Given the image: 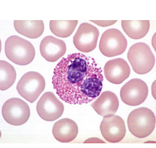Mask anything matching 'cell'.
<instances>
[{"label":"cell","instance_id":"6da1fadb","mask_svg":"<svg viewBox=\"0 0 156 148\" xmlns=\"http://www.w3.org/2000/svg\"><path fill=\"white\" fill-rule=\"evenodd\" d=\"M102 72L93 58L80 53L68 55L54 69L53 88L66 102L87 104L95 99L101 91Z\"/></svg>","mask_w":156,"mask_h":148},{"label":"cell","instance_id":"5bb4252c","mask_svg":"<svg viewBox=\"0 0 156 148\" xmlns=\"http://www.w3.org/2000/svg\"><path fill=\"white\" fill-rule=\"evenodd\" d=\"M119 105L116 95L111 91H106L102 92L91 106L98 114L106 118L114 115Z\"/></svg>","mask_w":156,"mask_h":148},{"label":"cell","instance_id":"ac0fdd59","mask_svg":"<svg viewBox=\"0 0 156 148\" xmlns=\"http://www.w3.org/2000/svg\"><path fill=\"white\" fill-rule=\"evenodd\" d=\"M78 23V20H50L49 27L55 35L64 38L72 34Z\"/></svg>","mask_w":156,"mask_h":148},{"label":"cell","instance_id":"2e32d148","mask_svg":"<svg viewBox=\"0 0 156 148\" xmlns=\"http://www.w3.org/2000/svg\"><path fill=\"white\" fill-rule=\"evenodd\" d=\"M14 25L18 33L31 39L39 37L44 30L42 20H14Z\"/></svg>","mask_w":156,"mask_h":148},{"label":"cell","instance_id":"4fadbf2b","mask_svg":"<svg viewBox=\"0 0 156 148\" xmlns=\"http://www.w3.org/2000/svg\"><path fill=\"white\" fill-rule=\"evenodd\" d=\"M39 49L41 55L46 60L54 62L64 56L67 48L66 44L63 40L48 36L41 41Z\"/></svg>","mask_w":156,"mask_h":148},{"label":"cell","instance_id":"5b68a950","mask_svg":"<svg viewBox=\"0 0 156 148\" xmlns=\"http://www.w3.org/2000/svg\"><path fill=\"white\" fill-rule=\"evenodd\" d=\"M45 86L43 76L37 72L31 71L22 77L17 83L16 89L22 97L32 103L43 91Z\"/></svg>","mask_w":156,"mask_h":148},{"label":"cell","instance_id":"e0dca14e","mask_svg":"<svg viewBox=\"0 0 156 148\" xmlns=\"http://www.w3.org/2000/svg\"><path fill=\"white\" fill-rule=\"evenodd\" d=\"M123 30L130 38L138 39L144 37L150 27L149 20H122Z\"/></svg>","mask_w":156,"mask_h":148},{"label":"cell","instance_id":"8fae6325","mask_svg":"<svg viewBox=\"0 0 156 148\" xmlns=\"http://www.w3.org/2000/svg\"><path fill=\"white\" fill-rule=\"evenodd\" d=\"M100 129L104 138L111 143L121 141L125 137L126 132L124 120L120 116L116 115L103 118Z\"/></svg>","mask_w":156,"mask_h":148},{"label":"cell","instance_id":"d6986e66","mask_svg":"<svg viewBox=\"0 0 156 148\" xmlns=\"http://www.w3.org/2000/svg\"><path fill=\"white\" fill-rule=\"evenodd\" d=\"M0 89L6 90L14 83L16 79V71L11 64L4 60L0 61Z\"/></svg>","mask_w":156,"mask_h":148},{"label":"cell","instance_id":"ba28073f","mask_svg":"<svg viewBox=\"0 0 156 148\" xmlns=\"http://www.w3.org/2000/svg\"><path fill=\"white\" fill-rule=\"evenodd\" d=\"M148 93V88L145 82L141 79L135 78L130 80L122 86L120 96L125 104L136 106L145 101Z\"/></svg>","mask_w":156,"mask_h":148},{"label":"cell","instance_id":"52a82bcc","mask_svg":"<svg viewBox=\"0 0 156 148\" xmlns=\"http://www.w3.org/2000/svg\"><path fill=\"white\" fill-rule=\"evenodd\" d=\"M2 112L7 122L15 126L25 123L29 119L30 114L27 104L17 98H12L7 100L2 106Z\"/></svg>","mask_w":156,"mask_h":148},{"label":"cell","instance_id":"277c9868","mask_svg":"<svg viewBox=\"0 0 156 148\" xmlns=\"http://www.w3.org/2000/svg\"><path fill=\"white\" fill-rule=\"evenodd\" d=\"M127 58L133 71L139 74L150 72L155 63V57L150 47L142 42L132 46L128 52Z\"/></svg>","mask_w":156,"mask_h":148},{"label":"cell","instance_id":"9a60e30c","mask_svg":"<svg viewBox=\"0 0 156 148\" xmlns=\"http://www.w3.org/2000/svg\"><path fill=\"white\" fill-rule=\"evenodd\" d=\"M78 133L76 123L71 119H61L54 124L52 133L55 138L58 141L67 143L74 140Z\"/></svg>","mask_w":156,"mask_h":148},{"label":"cell","instance_id":"7c38bea8","mask_svg":"<svg viewBox=\"0 0 156 148\" xmlns=\"http://www.w3.org/2000/svg\"><path fill=\"white\" fill-rule=\"evenodd\" d=\"M104 73L106 79L113 84H119L129 77L130 69L127 62L117 58L108 61L105 64Z\"/></svg>","mask_w":156,"mask_h":148},{"label":"cell","instance_id":"30bf717a","mask_svg":"<svg viewBox=\"0 0 156 148\" xmlns=\"http://www.w3.org/2000/svg\"><path fill=\"white\" fill-rule=\"evenodd\" d=\"M99 31L97 27L86 22L79 26L73 38L76 48L84 53L90 52L96 47Z\"/></svg>","mask_w":156,"mask_h":148},{"label":"cell","instance_id":"3957f363","mask_svg":"<svg viewBox=\"0 0 156 148\" xmlns=\"http://www.w3.org/2000/svg\"><path fill=\"white\" fill-rule=\"evenodd\" d=\"M127 124L130 132L140 138L146 137L154 130L156 117L150 109L145 107L135 109L129 114Z\"/></svg>","mask_w":156,"mask_h":148},{"label":"cell","instance_id":"7a4b0ae2","mask_svg":"<svg viewBox=\"0 0 156 148\" xmlns=\"http://www.w3.org/2000/svg\"><path fill=\"white\" fill-rule=\"evenodd\" d=\"M5 50L7 58L14 63L25 65L34 58L35 49L28 41L16 35L11 36L6 40Z\"/></svg>","mask_w":156,"mask_h":148},{"label":"cell","instance_id":"9c48e42d","mask_svg":"<svg viewBox=\"0 0 156 148\" xmlns=\"http://www.w3.org/2000/svg\"><path fill=\"white\" fill-rule=\"evenodd\" d=\"M37 112L42 119L53 121L61 117L63 114V103L52 92L44 93L38 102L36 107Z\"/></svg>","mask_w":156,"mask_h":148},{"label":"cell","instance_id":"8992f818","mask_svg":"<svg viewBox=\"0 0 156 148\" xmlns=\"http://www.w3.org/2000/svg\"><path fill=\"white\" fill-rule=\"evenodd\" d=\"M127 41L119 30L111 28L102 34L100 40L99 48L101 53L108 57L120 55L125 51Z\"/></svg>","mask_w":156,"mask_h":148},{"label":"cell","instance_id":"ffe728a7","mask_svg":"<svg viewBox=\"0 0 156 148\" xmlns=\"http://www.w3.org/2000/svg\"><path fill=\"white\" fill-rule=\"evenodd\" d=\"M101 27H107L112 25L117 21L115 20H90Z\"/></svg>","mask_w":156,"mask_h":148}]
</instances>
